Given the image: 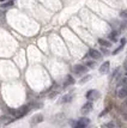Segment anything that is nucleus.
I'll return each mask as SVG.
<instances>
[{
  "label": "nucleus",
  "instance_id": "5",
  "mask_svg": "<svg viewBox=\"0 0 127 128\" xmlns=\"http://www.w3.org/2000/svg\"><path fill=\"white\" fill-rule=\"evenodd\" d=\"M116 96H117L120 100L127 98V86H120L119 89L116 90Z\"/></svg>",
  "mask_w": 127,
  "mask_h": 128
},
{
  "label": "nucleus",
  "instance_id": "4",
  "mask_svg": "<svg viewBox=\"0 0 127 128\" xmlns=\"http://www.w3.org/2000/svg\"><path fill=\"white\" fill-rule=\"evenodd\" d=\"M72 71L76 74H84V73L88 72V67L84 66V65H74L73 68H72Z\"/></svg>",
  "mask_w": 127,
  "mask_h": 128
},
{
  "label": "nucleus",
  "instance_id": "24",
  "mask_svg": "<svg viewBox=\"0 0 127 128\" xmlns=\"http://www.w3.org/2000/svg\"><path fill=\"white\" fill-rule=\"evenodd\" d=\"M105 127L107 128H115V124H114L113 122H109V123H107V124H105Z\"/></svg>",
  "mask_w": 127,
  "mask_h": 128
},
{
  "label": "nucleus",
  "instance_id": "2",
  "mask_svg": "<svg viewBox=\"0 0 127 128\" xmlns=\"http://www.w3.org/2000/svg\"><path fill=\"white\" fill-rule=\"evenodd\" d=\"M85 96H86V98H88L90 102H94V100H98L101 95H99V92L97 91V90H89Z\"/></svg>",
  "mask_w": 127,
  "mask_h": 128
},
{
  "label": "nucleus",
  "instance_id": "12",
  "mask_svg": "<svg viewBox=\"0 0 127 128\" xmlns=\"http://www.w3.org/2000/svg\"><path fill=\"white\" fill-rule=\"evenodd\" d=\"M72 98H73V96L71 95V94H67V95L62 96V98H61V103H70L72 100Z\"/></svg>",
  "mask_w": 127,
  "mask_h": 128
},
{
  "label": "nucleus",
  "instance_id": "6",
  "mask_svg": "<svg viewBox=\"0 0 127 128\" xmlns=\"http://www.w3.org/2000/svg\"><path fill=\"white\" fill-rule=\"evenodd\" d=\"M92 108H94V104H92V102H86L85 104H84L83 106H82V109H80V112H82V114H89V112L92 110Z\"/></svg>",
  "mask_w": 127,
  "mask_h": 128
},
{
  "label": "nucleus",
  "instance_id": "28",
  "mask_svg": "<svg viewBox=\"0 0 127 128\" xmlns=\"http://www.w3.org/2000/svg\"><path fill=\"white\" fill-rule=\"evenodd\" d=\"M126 78H127V72H126Z\"/></svg>",
  "mask_w": 127,
  "mask_h": 128
},
{
  "label": "nucleus",
  "instance_id": "13",
  "mask_svg": "<svg viewBox=\"0 0 127 128\" xmlns=\"http://www.w3.org/2000/svg\"><path fill=\"white\" fill-rule=\"evenodd\" d=\"M29 106H30V108H33V109H41L43 106V104L41 102H31Z\"/></svg>",
  "mask_w": 127,
  "mask_h": 128
},
{
  "label": "nucleus",
  "instance_id": "9",
  "mask_svg": "<svg viewBox=\"0 0 127 128\" xmlns=\"http://www.w3.org/2000/svg\"><path fill=\"white\" fill-rule=\"evenodd\" d=\"M74 83H76L74 78L68 74V76H66V79H65V82H64V88H67V86H70V85H73Z\"/></svg>",
  "mask_w": 127,
  "mask_h": 128
},
{
  "label": "nucleus",
  "instance_id": "8",
  "mask_svg": "<svg viewBox=\"0 0 127 128\" xmlns=\"http://www.w3.org/2000/svg\"><path fill=\"white\" fill-rule=\"evenodd\" d=\"M15 121V118H12L10 115H1L0 116V122L1 123H5V124H9Z\"/></svg>",
  "mask_w": 127,
  "mask_h": 128
},
{
  "label": "nucleus",
  "instance_id": "11",
  "mask_svg": "<svg viewBox=\"0 0 127 128\" xmlns=\"http://www.w3.org/2000/svg\"><path fill=\"white\" fill-rule=\"evenodd\" d=\"M98 43L102 47H105V48H109V47H111V42L110 41H107V40H103V38H99L98 40Z\"/></svg>",
  "mask_w": 127,
  "mask_h": 128
},
{
  "label": "nucleus",
  "instance_id": "27",
  "mask_svg": "<svg viewBox=\"0 0 127 128\" xmlns=\"http://www.w3.org/2000/svg\"><path fill=\"white\" fill-rule=\"evenodd\" d=\"M0 1H1V2H4V1H5V0H0Z\"/></svg>",
  "mask_w": 127,
  "mask_h": 128
},
{
  "label": "nucleus",
  "instance_id": "20",
  "mask_svg": "<svg viewBox=\"0 0 127 128\" xmlns=\"http://www.w3.org/2000/svg\"><path fill=\"white\" fill-rule=\"evenodd\" d=\"M91 79V76H86V77H84V78H82L80 80H79V83L80 84H85L88 80H90Z\"/></svg>",
  "mask_w": 127,
  "mask_h": 128
},
{
  "label": "nucleus",
  "instance_id": "17",
  "mask_svg": "<svg viewBox=\"0 0 127 128\" xmlns=\"http://www.w3.org/2000/svg\"><path fill=\"white\" fill-rule=\"evenodd\" d=\"M12 5H13V1L10 0V1H7V2H3V4H1V7L5 8V7H10V6H12Z\"/></svg>",
  "mask_w": 127,
  "mask_h": 128
},
{
  "label": "nucleus",
  "instance_id": "10",
  "mask_svg": "<svg viewBox=\"0 0 127 128\" xmlns=\"http://www.w3.org/2000/svg\"><path fill=\"white\" fill-rule=\"evenodd\" d=\"M89 56H91L94 59H99L101 58V53L96 49H90L89 50Z\"/></svg>",
  "mask_w": 127,
  "mask_h": 128
},
{
  "label": "nucleus",
  "instance_id": "21",
  "mask_svg": "<svg viewBox=\"0 0 127 128\" xmlns=\"http://www.w3.org/2000/svg\"><path fill=\"white\" fill-rule=\"evenodd\" d=\"M58 91H53V92H50L49 95H48V98H50V100H53V98H55L56 96H58Z\"/></svg>",
  "mask_w": 127,
  "mask_h": 128
},
{
  "label": "nucleus",
  "instance_id": "14",
  "mask_svg": "<svg viewBox=\"0 0 127 128\" xmlns=\"http://www.w3.org/2000/svg\"><path fill=\"white\" fill-rule=\"evenodd\" d=\"M78 122L82 123V124H84L85 127H88L89 124H90V120H89L88 117H80V118L78 120Z\"/></svg>",
  "mask_w": 127,
  "mask_h": 128
},
{
  "label": "nucleus",
  "instance_id": "25",
  "mask_svg": "<svg viewBox=\"0 0 127 128\" xmlns=\"http://www.w3.org/2000/svg\"><path fill=\"white\" fill-rule=\"evenodd\" d=\"M120 43H121V46H122V47H123V46H125V43H126V40H125V38H122V40H121V42H120Z\"/></svg>",
  "mask_w": 127,
  "mask_h": 128
},
{
  "label": "nucleus",
  "instance_id": "1",
  "mask_svg": "<svg viewBox=\"0 0 127 128\" xmlns=\"http://www.w3.org/2000/svg\"><path fill=\"white\" fill-rule=\"evenodd\" d=\"M30 106L29 104H25V106H22L21 108H18L17 109V116L16 118H22L23 116H25L27 114H28L29 112H30Z\"/></svg>",
  "mask_w": 127,
  "mask_h": 128
},
{
  "label": "nucleus",
  "instance_id": "15",
  "mask_svg": "<svg viewBox=\"0 0 127 128\" xmlns=\"http://www.w3.org/2000/svg\"><path fill=\"white\" fill-rule=\"evenodd\" d=\"M108 38L111 40V42H116L117 41V31H111L108 36Z\"/></svg>",
  "mask_w": 127,
  "mask_h": 128
},
{
  "label": "nucleus",
  "instance_id": "3",
  "mask_svg": "<svg viewBox=\"0 0 127 128\" xmlns=\"http://www.w3.org/2000/svg\"><path fill=\"white\" fill-rule=\"evenodd\" d=\"M44 117L42 114H36V115H34L31 118H30V126L34 127V126H36V124H39V123L43 122Z\"/></svg>",
  "mask_w": 127,
  "mask_h": 128
},
{
  "label": "nucleus",
  "instance_id": "26",
  "mask_svg": "<svg viewBox=\"0 0 127 128\" xmlns=\"http://www.w3.org/2000/svg\"><path fill=\"white\" fill-rule=\"evenodd\" d=\"M123 68L126 70V72H127V60H126L125 62H123Z\"/></svg>",
  "mask_w": 127,
  "mask_h": 128
},
{
  "label": "nucleus",
  "instance_id": "19",
  "mask_svg": "<svg viewBox=\"0 0 127 128\" xmlns=\"http://www.w3.org/2000/svg\"><path fill=\"white\" fill-rule=\"evenodd\" d=\"M109 110H110V106H107V108H105V109L103 110V112H99V115H98V116H99V117L104 116V115L107 114V112H109Z\"/></svg>",
  "mask_w": 127,
  "mask_h": 128
},
{
  "label": "nucleus",
  "instance_id": "7",
  "mask_svg": "<svg viewBox=\"0 0 127 128\" xmlns=\"http://www.w3.org/2000/svg\"><path fill=\"white\" fill-rule=\"evenodd\" d=\"M109 66H110L109 61L103 62V64L101 65V67H99V73H101V74H107L108 71H109Z\"/></svg>",
  "mask_w": 127,
  "mask_h": 128
},
{
  "label": "nucleus",
  "instance_id": "18",
  "mask_svg": "<svg viewBox=\"0 0 127 128\" xmlns=\"http://www.w3.org/2000/svg\"><path fill=\"white\" fill-rule=\"evenodd\" d=\"M85 66L88 67V68H94L96 66V62L95 61H86V65Z\"/></svg>",
  "mask_w": 127,
  "mask_h": 128
},
{
  "label": "nucleus",
  "instance_id": "16",
  "mask_svg": "<svg viewBox=\"0 0 127 128\" xmlns=\"http://www.w3.org/2000/svg\"><path fill=\"white\" fill-rule=\"evenodd\" d=\"M119 72H120V68H115L114 72L111 73V76H110V80H114V79L116 78V76L119 74Z\"/></svg>",
  "mask_w": 127,
  "mask_h": 128
},
{
  "label": "nucleus",
  "instance_id": "23",
  "mask_svg": "<svg viewBox=\"0 0 127 128\" xmlns=\"http://www.w3.org/2000/svg\"><path fill=\"white\" fill-rule=\"evenodd\" d=\"M122 48H123V47H122V46H120V47H119L117 49H115L114 52H113V54H114V55H115V54H117L119 52H121V50H122Z\"/></svg>",
  "mask_w": 127,
  "mask_h": 128
},
{
  "label": "nucleus",
  "instance_id": "22",
  "mask_svg": "<svg viewBox=\"0 0 127 128\" xmlns=\"http://www.w3.org/2000/svg\"><path fill=\"white\" fill-rule=\"evenodd\" d=\"M120 17L127 20V11H121V12H120Z\"/></svg>",
  "mask_w": 127,
  "mask_h": 128
}]
</instances>
